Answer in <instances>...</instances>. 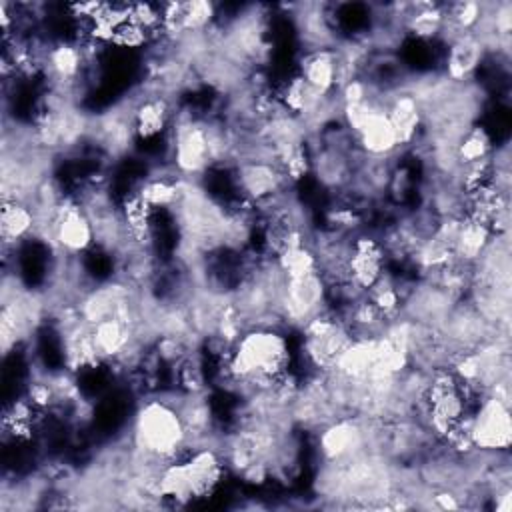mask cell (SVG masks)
Here are the masks:
<instances>
[{
	"mask_svg": "<svg viewBox=\"0 0 512 512\" xmlns=\"http://www.w3.org/2000/svg\"><path fill=\"white\" fill-rule=\"evenodd\" d=\"M494 150V142L490 132L480 126V124H472L464 136L460 138V142L456 144V158L462 164H472V162H480L490 158Z\"/></svg>",
	"mask_w": 512,
	"mask_h": 512,
	"instance_id": "cell-12",
	"label": "cell"
},
{
	"mask_svg": "<svg viewBox=\"0 0 512 512\" xmlns=\"http://www.w3.org/2000/svg\"><path fill=\"white\" fill-rule=\"evenodd\" d=\"M298 74L318 92L330 94L336 92V76H338V60L336 50H312L304 52L298 64Z\"/></svg>",
	"mask_w": 512,
	"mask_h": 512,
	"instance_id": "cell-9",
	"label": "cell"
},
{
	"mask_svg": "<svg viewBox=\"0 0 512 512\" xmlns=\"http://www.w3.org/2000/svg\"><path fill=\"white\" fill-rule=\"evenodd\" d=\"M486 54V44L474 32L458 34L446 44L442 74L454 84H466L474 78Z\"/></svg>",
	"mask_w": 512,
	"mask_h": 512,
	"instance_id": "cell-4",
	"label": "cell"
},
{
	"mask_svg": "<svg viewBox=\"0 0 512 512\" xmlns=\"http://www.w3.org/2000/svg\"><path fill=\"white\" fill-rule=\"evenodd\" d=\"M36 212L26 202H2L0 236L2 250H16L20 242L36 234Z\"/></svg>",
	"mask_w": 512,
	"mask_h": 512,
	"instance_id": "cell-7",
	"label": "cell"
},
{
	"mask_svg": "<svg viewBox=\"0 0 512 512\" xmlns=\"http://www.w3.org/2000/svg\"><path fill=\"white\" fill-rule=\"evenodd\" d=\"M274 260H276L280 272L284 274V278H296V276H304V274L318 270V262H316V256L310 246L288 248V250L280 252Z\"/></svg>",
	"mask_w": 512,
	"mask_h": 512,
	"instance_id": "cell-13",
	"label": "cell"
},
{
	"mask_svg": "<svg viewBox=\"0 0 512 512\" xmlns=\"http://www.w3.org/2000/svg\"><path fill=\"white\" fill-rule=\"evenodd\" d=\"M446 28L442 4L432 2H410L404 12V34L420 42L442 40Z\"/></svg>",
	"mask_w": 512,
	"mask_h": 512,
	"instance_id": "cell-8",
	"label": "cell"
},
{
	"mask_svg": "<svg viewBox=\"0 0 512 512\" xmlns=\"http://www.w3.org/2000/svg\"><path fill=\"white\" fill-rule=\"evenodd\" d=\"M386 116L398 136L402 150L412 148L420 140L424 116H422V108H420L418 100L410 92H406V90L396 92L388 100Z\"/></svg>",
	"mask_w": 512,
	"mask_h": 512,
	"instance_id": "cell-6",
	"label": "cell"
},
{
	"mask_svg": "<svg viewBox=\"0 0 512 512\" xmlns=\"http://www.w3.org/2000/svg\"><path fill=\"white\" fill-rule=\"evenodd\" d=\"M326 308V282L318 270L284 280L276 312L284 320L286 328H302L310 318Z\"/></svg>",
	"mask_w": 512,
	"mask_h": 512,
	"instance_id": "cell-2",
	"label": "cell"
},
{
	"mask_svg": "<svg viewBox=\"0 0 512 512\" xmlns=\"http://www.w3.org/2000/svg\"><path fill=\"white\" fill-rule=\"evenodd\" d=\"M92 342H94V348H96L100 360L104 364H112L134 342L132 326H128L116 318L100 320L92 326Z\"/></svg>",
	"mask_w": 512,
	"mask_h": 512,
	"instance_id": "cell-10",
	"label": "cell"
},
{
	"mask_svg": "<svg viewBox=\"0 0 512 512\" xmlns=\"http://www.w3.org/2000/svg\"><path fill=\"white\" fill-rule=\"evenodd\" d=\"M470 436L476 450L506 452L512 442L510 404L494 396H484L472 410Z\"/></svg>",
	"mask_w": 512,
	"mask_h": 512,
	"instance_id": "cell-3",
	"label": "cell"
},
{
	"mask_svg": "<svg viewBox=\"0 0 512 512\" xmlns=\"http://www.w3.org/2000/svg\"><path fill=\"white\" fill-rule=\"evenodd\" d=\"M492 232L486 224L474 218H462L460 230L454 242V256L466 264H476L490 244Z\"/></svg>",
	"mask_w": 512,
	"mask_h": 512,
	"instance_id": "cell-11",
	"label": "cell"
},
{
	"mask_svg": "<svg viewBox=\"0 0 512 512\" xmlns=\"http://www.w3.org/2000/svg\"><path fill=\"white\" fill-rule=\"evenodd\" d=\"M358 150L368 158H390L402 152L398 136L386 116V110H376L354 132Z\"/></svg>",
	"mask_w": 512,
	"mask_h": 512,
	"instance_id": "cell-5",
	"label": "cell"
},
{
	"mask_svg": "<svg viewBox=\"0 0 512 512\" xmlns=\"http://www.w3.org/2000/svg\"><path fill=\"white\" fill-rule=\"evenodd\" d=\"M130 444L134 450L158 460H184L196 450L176 406L162 394L142 400L132 418Z\"/></svg>",
	"mask_w": 512,
	"mask_h": 512,
	"instance_id": "cell-1",
	"label": "cell"
}]
</instances>
